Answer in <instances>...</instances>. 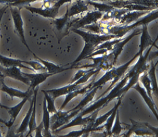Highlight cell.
Segmentation results:
<instances>
[{
	"label": "cell",
	"instance_id": "cell-1",
	"mask_svg": "<svg viewBox=\"0 0 158 137\" xmlns=\"http://www.w3.org/2000/svg\"><path fill=\"white\" fill-rule=\"evenodd\" d=\"M128 77L125 75L124 77L121 81L116 84L113 89L105 97L100 98H98L95 100V102L94 104L90 105L88 108L84 109L82 111L79 113L78 115L79 116H84L88 114L94 112L96 110L100 109L101 110L105 106L107 105L111 100H114L117 97H120L124 95V90L123 87L126 85L127 81H128Z\"/></svg>",
	"mask_w": 158,
	"mask_h": 137
},
{
	"label": "cell",
	"instance_id": "cell-2",
	"mask_svg": "<svg viewBox=\"0 0 158 137\" xmlns=\"http://www.w3.org/2000/svg\"><path fill=\"white\" fill-rule=\"evenodd\" d=\"M100 70V68H98L97 69L92 68V70L90 71L89 72L86 73L78 80L75 81L73 83H70L67 86L57 88V89L46 90V92L53 98L54 100H56L57 98L61 96L67 95L69 92H71L75 90H77L78 88L84 87L85 83H86L87 81L92 76L95 75L96 73L99 72Z\"/></svg>",
	"mask_w": 158,
	"mask_h": 137
},
{
	"label": "cell",
	"instance_id": "cell-3",
	"mask_svg": "<svg viewBox=\"0 0 158 137\" xmlns=\"http://www.w3.org/2000/svg\"><path fill=\"white\" fill-rule=\"evenodd\" d=\"M99 111L100 109L96 110L93 112L91 115L86 117H83L84 116H79L77 115L75 117H74V119H71V121L69 122V123L60 127L58 129L53 131V132L54 133H58L64 129L77 126H85L87 128H93L95 120L97 118Z\"/></svg>",
	"mask_w": 158,
	"mask_h": 137
},
{
	"label": "cell",
	"instance_id": "cell-4",
	"mask_svg": "<svg viewBox=\"0 0 158 137\" xmlns=\"http://www.w3.org/2000/svg\"><path fill=\"white\" fill-rule=\"evenodd\" d=\"M10 10L11 11V16L12 18V21L14 23V26L15 30L16 31L18 36L20 38L22 44L27 48V49L31 52L32 53L29 48V45L25 36V32H24V28H23V21L22 18L21 14V10L19 7L16 6H9Z\"/></svg>",
	"mask_w": 158,
	"mask_h": 137
},
{
	"label": "cell",
	"instance_id": "cell-5",
	"mask_svg": "<svg viewBox=\"0 0 158 137\" xmlns=\"http://www.w3.org/2000/svg\"><path fill=\"white\" fill-rule=\"evenodd\" d=\"M0 77L3 79L5 77H10L12 79L19 81L27 86L30 85V80L23 75L20 68H5L0 65Z\"/></svg>",
	"mask_w": 158,
	"mask_h": 137
},
{
	"label": "cell",
	"instance_id": "cell-6",
	"mask_svg": "<svg viewBox=\"0 0 158 137\" xmlns=\"http://www.w3.org/2000/svg\"><path fill=\"white\" fill-rule=\"evenodd\" d=\"M33 95H29L26 96L25 98H23L21 102H19L18 104L12 107H8L4 105L1 104L0 105V107L4 109H6V111H8V113L9 115L10 116V119L9 121H8V125L7 126L8 127L9 129H10L11 127L13 126L14 122L16 120V118L21 112L22 108L23 107L24 105L26 104L27 100L31 98V97Z\"/></svg>",
	"mask_w": 158,
	"mask_h": 137
},
{
	"label": "cell",
	"instance_id": "cell-7",
	"mask_svg": "<svg viewBox=\"0 0 158 137\" xmlns=\"http://www.w3.org/2000/svg\"><path fill=\"white\" fill-rule=\"evenodd\" d=\"M0 90L11 97V100H13L14 98H18L23 99L27 96L29 95H33L34 91L29 88L28 90L23 92L21 90H17L8 86L6 84L4 79L0 77Z\"/></svg>",
	"mask_w": 158,
	"mask_h": 137
},
{
	"label": "cell",
	"instance_id": "cell-8",
	"mask_svg": "<svg viewBox=\"0 0 158 137\" xmlns=\"http://www.w3.org/2000/svg\"><path fill=\"white\" fill-rule=\"evenodd\" d=\"M22 74L29 79L30 85L29 86V88L33 91L38 87L39 85L45 81L48 77L54 75L48 72H37L36 73L32 74L22 72Z\"/></svg>",
	"mask_w": 158,
	"mask_h": 137
},
{
	"label": "cell",
	"instance_id": "cell-9",
	"mask_svg": "<svg viewBox=\"0 0 158 137\" xmlns=\"http://www.w3.org/2000/svg\"><path fill=\"white\" fill-rule=\"evenodd\" d=\"M132 88L134 90L137 91L139 93V94L142 96L143 100H145L148 106L151 109V111L152 112L153 114L154 115V116H155L156 119L158 120V113H157V110L156 109V106L155 105L154 102L152 99H151L148 96L147 91L140 85L139 81H138L135 84L132 86Z\"/></svg>",
	"mask_w": 158,
	"mask_h": 137
},
{
	"label": "cell",
	"instance_id": "cell-10",
	"mask_svg": "<svg viewBox=\"0 0 158 137\" xmlns=\"http://www.w3.org/2000/svg\"><path fill=\"white\" fill-rule=\"evenodd\" d=\"M95 78H94V80L91 83H90L89 84L86 85L85 86H84V87H82L80 88H78L77 90H75L74 91H73L71 92H69L68 94H67L66 96H65V99L64 101L63 104H62L61 108L59 109V111H62L64 108L65 107V106L69 104V101L72 100L75 97L77 96L78 95L84 94L85 93H86V92H88L90 91L91 90H90V88L92 87L94 83L95 82Z\"/></svg>",
	"mask_w": 158,
	"mask_h": 137
},
{
	"label": "cell",
	"instance_id": "cell-11",
	"mask_svg": "<svg viewBox=\"0 0 158 137\" xmlns=\"http://www.w3.org/2000/svg\"><path fill=\"white\" fill-rule=\"evenodd\" d=\"M0 65L5 68H10V67H18L20 68H27L33 72H35V70L32 68L24 65L21 60L14 59V58L6 57V56H3L0 54Z\"/></svg>",
	"mask_w": 158,
	"mask_h": 137
},
{
	"label": "cell",
	"instance_id": "cell-12",
	"mask_svg": "<svg viewBox=\"0 0 158 137\" xmlns=\"http://www.w3.org/2000/svg\"><path fill=\"white\" fill-rule=\"evenodd\" d=\"M35 57V58L36 59H37V61H39L40 62L42 63L43 65L45 66V68H46L47 70V72L48 73H51V74H58L60 73H61L64 71H65V70H67L69 69H72L73 68L72 67H70V68H65L64 66H60L58 65H56L55 63H53V62H49L48 61H44V60H43L42 59L39 58L37 57V55H36L34 53H32Z\"/></svg>",
	"mask_w": 158,
	"mask_h": 137
},
{
	"label": "cell",
	"instance_id": "cell-13",
	"mask_svg": "<svg viewBox=\"0 0 158 137\" xmlns=\"http://www.w3.org/2000/svg\"><path fill=\"white\" fill-rule=\"evenodd\" d=\"M50 113L47 108V103L45 98L43 100V115L42 122L44 126V137H52L50 128Z\"/></svg>",
	"mask_w": 158,
	"mask_h": 137
},
{
	"label": "cell",
	"instance_id": "cell-14",
	"mask_svg": "<svg viewBox=\"0 0 158 137\" xmlns=\"http://www.w3.org/2000/svg\"><path fill=\"white\" fill-rule=\"evenodd\" d=\"M99 88L96 87L94 88L92 90H90L89 92H86V95H85L84 98L79 102V104L76 106L73 109H71V111H78L81 112L85 108V106L89 104L90 102L94 100L95 94Z\"/></svg>",
	"mask_w": 158,
	"mask_h": 137
},
{
	"label": "cell",
	"instance_id": "cell-15",
	"mask_svg": "<svg viewBox=\"0 0 158 137\" xmlns=\"http://www.w3.org/2000/svg\"><path fill=\"white\" fill-rule=\"evenodd\" d=\"M37 91L38 88H36L34 90L33 92V96H34V104H33V108L32 111V115L31 116L30 121L29 123V132L27 134V137L31 135L33 132L35 131V128L37 126L36 124V100H37Z\"/></svg>",
	"mask_w": 158,
	"mask_h": 137
},
{
	"label": "cell",
	"instance_id": "cell-16",
	"mask_svg": "<svg viewBox=\"0 0 158 137\" xmlns=\"http://www.w3.org/2000/svg\"><path fill=\"white\" fill-rule=\"evenodd\" d=\"M33 104H34V96L33 95L32 100L31 101V104H30V108L29 111H27V115L23 119V120L22 121L21 124L19 128L16 131V134H21L23 135L25 132L27 131V128L29 127V123L30 121L31 116L32 115V111H33Z\"/></svg>",
	"mask_w": 158,
	"mask_h": 137
},
{
	"label": "cell",
	"instance_id": "cell-17",
	"mask_svg": "<svg viewBox=\"0 0 158 137\" xmlns=\"http://www.w3.org/2000/svg\"><path fill=\"white\" fill-rule=\"evenodd\" d=\"M121 97H120L118 102H117L116 104H115L116 108H115L114 110L113 111V112H112V113L111 114L110 116L109 117V118H108V119H107V120L106 121V124L104 126H105V128H106V134H107V135H111V128H112V127H113V125L114 121V120H115L117 111L118 109V107L121 105Z\"/></svg>",
	"mask_w": 158,
	"mask_h": 137
},
{
	"label": "cell",
	"instance_id": "cell-18",
	"mask_svg": "<svg viewBox=\"0 0 158 137\" xmlns=\"http://www.w3.org/2000/svg\"><path fill=\"white\" fill-rule=\"evenodd\" d=\"M157 64L158 62H156L155 65H153V62H152L151 68L149 70L148 73V77L151 80V83L152 92H153V94L156 96H158V84H157V80H156V77L155 74V71H156V67Z\"/></svg>",
	"mask_w": 158,
	"mask_h": 137
},
{
	"label": "cell",
	"instance_id": "cell-19",
	"mask_svg": "<svg viewBox=\"0 0 158 137\" xmlns=\"http://www.w3.org/2000/svg\"><path fill=\"white\" fill-rule=\"evenodd\" d=\"M139 80H140V81L143 85V86H144V87L145 88V91H147L148 96L151 99H152L151 83V80H150L149 77H148V74L147 72H144L143 74H141L139 77Z\"/></svg>",
	"mask_w": 158,
	"mask_h": 137
},
{
	"label": "cell",
	"instance_id": "cell-20",
	"mask_svg": "<svg viewBox=\"0 0 158 137\" xmlns=\"http://www.w3.org/2000/svg\"><path fill=\"white\" fill-rule=\"evenodd\" d=\"M42 92L44 93V98L46 100L47 108H48L49 113H52V114L57 113L58 112V111L56 109V108L55 106V103H54L55 100H54L53 98L48 94V92H46V91L42 90Z\"/></svg>",
	"mask_w": 158,
	"mask_h": 137
},
{
	"label": "cell",
	"instance_id": "cell-21",
	"mask_svg": "<svg viewBox=\"0 0 158 137\" xmlns=\"http://www.w3.org/2000/svg\"><path fill=\"white\" fill-rule=\"evenodd\" d=\"M22 62L23 64H26L30 66H31L35 72H47L46 68L45 66L43 65L42 63L40 62L37 61H22Z\"/></svg>",
	"mask_w": 158,
	"mask_h": 137
},
{
	"label": "cell",
	"instance_id": "cell-22",
	"mask_svg": "<svg viewBox=\"0 0 158 137\" xmlns=\"http://www.w3.org/2000/svg\"><path fill=\"white\" fill-rule=\"evenodd\" d=\"M115 123L114 125L113 126L112 128H111V135L113 134L115 136H118L121 131L123 130V128L121 126V123L120 121V116H119V112L118 110L117 111V113H116V117H115Z\"/></svg>",
	"mask_w": 158,
	"mask_h": 137
},
{
	"label": "cell",
	"instance_id": "cell-23",
	"mask_svg": "<svg viewBox=\"0 0 158 137\" xmlns=\"http://www.w3.org/2000/svg\"><path fill=\"white\" fill-rule=\"evenodd\" d=\"M115 108H116V106H114V107L113 109H111L110 111L107 112L105 115L96 118V120H95V123L93 126V128H97L98 127L100 126L103 123L106 122L107 119L109 118V117L110 116L112 112L114 110Z\"/></svg>",
	"mask_w": 158,
	"mask_h": 137
},
{
	"label": "cell",
	"instance_id": "cell-24",
	"mask_svg": "<svg viewBox=\"0 0 158 137\" xmlns=\"http://www.w3.org/2000/svg\"><path fill=\"white\" fill-rule=\"evenodd\" d=\"M37 1H40V0H15V1L9 6L20 7L21 6H28L29 4L34 2Z\"/></svg>",
	"mask_w": 158,
	"mask_h": 137
},
{
	"label": "cell",
	"instance_id": "cell-25",
	"mask_svg": "<svg viewBox=\"0 0 158 137\" xmlns=\"http://www.w3.org/2000/svg\"><path fill=\"white\" fill-rule=\"evenodd\" d=\"M67 16H68V12L66 14L65 16H64L63 18H60V19H57L54 21V23L56 26L57 29L58 30H60L62 29V27H63L64 23L66 22L67 19Z\"/></svg>",
	"mask_w": 158,
	"mask_h": 137
},
{
	"label": "cell",
	"instance_id": "cell-26",
	"mask_svg": "<svg viewBox=\"0 0 158 137\" xmlns=\"http://www.w3.org/2000/svg\"><path fill=\"white\" fill-rule=\"evenodd\" d=\"M92 69L90 70H79L78 72H77V73L75 74L74 78L72 80V81H71V83H73L75 81L78 80L81 78L82 77H83L84 75L88 73V72H89L90 71H91Z\"/></svg>",
	"mask_w": 158,
	"mask_h": 137
},
{
	"label": "cell",
	"instance_id": "cell-27",
	"mask_svg": "<svg viewBox=\"0 0 158 137\" xmlns=\"http://www.w3.org/2000/svg\"><path fill=\"white\" fill-rule=\"evenodd\" d=\"M43 129H44V126H43V123L42 121L40 123V124L37 126L35 128V131L36 132V137H42V135Z\"/></svg>",
	"mask_w": 158,
	"mask_h": 137
},
{
	"label": "cell",
	"instance_id": "cell-28",
	"mask_svg": "<svg viewBox=\"0 0 158 137\" xmlns=\"http://www.w3.org/2000/svg\"><path fill=\"white\" fill-rule=\"evenodd\" d=\"M15 0H0V4H5L6 6H10L12 3H13Z\"/></svg>",
	"mask_w": 158,
	"mask_h": 137
},
{
	"label": "cell",
	"instance_id": "cell-29",
	"mask_svg": "<svg viewBox=\"0 0 158 137\" xmlns=\"http://www.w3.org/2000/svg\"><path fill=\"white\" fill-rule=\"evenodd\" d=\"M9 7V6H4V9H3V10L1 11V12L0 13V25H1V21H2V17L4 16V14H5V12H6V10H7V8Z\"/></svg>",
	"mask_w": 158,
	"mask_h": 137
},
{
	"label": "cell",
	"instance_id": "cell-30",
	"mask_svg": "<svg viewBox=\"0 0 158 137\" xmlns=\"http://www.w3.org/2000/svg\"><path fill=\"white\" fill-rule=\"evenodd\" d=\"M0 123H2V124H3L6 125V126H7V125H8V121L4 120H3L2 119H1V118L0 117Z\"/></svg>",
	"mask_w": 158,
	"mask_h": 137
},
{
	"label": "cell",
	"instance_id": "cell-31",
	"mask_svg": "<svg viewBox=\"0 0 158 137\" xmlns=\"http://www.w3.org/2000/svg\"><path fill=\"white\" fill-rule=\"evenodd\" d=\"M3 9H4V7H2L1 9H0V13L1 12V11H2L3 10Z\"/></svg>",
	"mask_w": 158,
	"mask_h": 137
},
{
	"label": "cell",
	"instance_id": "cell-32",
	"mask_svg": "<svg viewBox=\"0 0 158 137\" xmlns=\"http://www.w3.org/2000/svg\"><path fill=\"white\" fill-rule=\"evenodd\" d=\"M2 137V134H1V132L0 131V137Z\"/></svg>",
	"mask_w": 158,
	"mask_h": 137
},
{
	"label": "cell",
	"instance_id": "cell-33",
	"mask_svg": "<svg viewBox=\"0 0 158 137\" xmlns=\"http://www.w3.org/2000/svg\"><path fill=\"white\" fill-rule=\"evenodd\" d=\"M1 105V102H0V105Z\"/></svg>",
	"mask_w": 158,
	"mask_h": 137
}]
</instances>
